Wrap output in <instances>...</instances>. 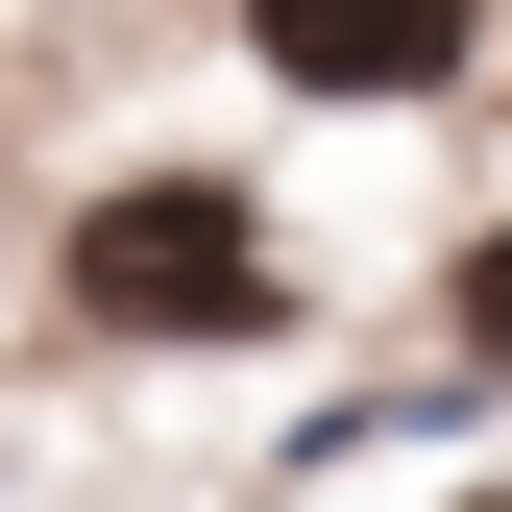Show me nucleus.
<instances>
[{"instance_id": "obj_2", "label": "nucleus", "mask_w": 512, "mask_h": 512, "mask_svg": "<svg viewBox=\"0 0 512 512\" xmlns=\"http://www.w3.org/2000/svg\"><path fill=\"white\" fill-rule=\"evenodd\" d=\"M244 49H269L293 98H439L488 49V0H244Z\"/></svg>"}, {"instance_id": "obj_1", "label": "nucleus", "mask_w": 512, "mask_h": 512, "mask_svg": "<svg viewBox=\"0 0 512 512\" xmlns=\"http://www.w3.org/2000/svg\"><path fill=\"white\" fill-rule=\"evenodd\" d=\"M74 317H98V342H269V317H293V244L244 220L220 171H147V196L74 220Z\"/></svg>"}, {"instance_id": "obj_3", "label": "nucleus", "mask_w": 512, "mask_h": 512, "mask_svg": "<svg viewBox=\"0 0 512 512\" xmlns=\"http://www.w3.org/2000/svg\"><path fill=\"white\" fill-rule=\"evenodd\" d=\"M464 366H512V220L464 244Z\"/></svg>"}]
</instances>
